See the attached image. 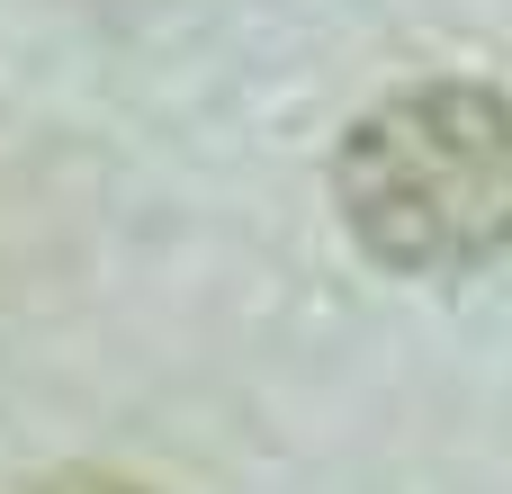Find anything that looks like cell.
I'll return each instance as SVG.
<instances>
[{
  "label": "cell",
  "mask_w": 512,
  "mask_h": 494,
  "mask_svg": "<svg viewBox=\"0 0 512 494\" xmlns=\"http://www.w3.org/2000/svg\"><path fill=\"white\" fill-rule=\"evenodd\" d=\"M18 494H153V486L108 477V468H54V477H36V486H18Z\"/></svg>",
  "instance_id": "7a4b0ae2"
},
{
  "label": "cell",
  "mask_w": 512,
  "mask_h": 494,
  "mask_svg": "<svg viewBox=\"0 0 512 494\" xmlns=\"http://www.w3.org/2000/svg\"><path fill=\"white\" fill-rule=\"evenodd\" d=\"M351 243L396 279H459L512 243V99L486 81H414L351 117L333 153Z\"/></svg>",
  "instance_id": "6da1fadb"
}]
</instances>
